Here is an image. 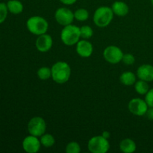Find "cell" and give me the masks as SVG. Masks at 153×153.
Here are the masks:
<instances>
[{
	"instance_id": "obj_2",
	"label": "cell",
	"mask_w": 153,
	"mask_h": 153,
	"mask_svg": "<svg viewBox=\"0 0 153 153\" xmlns=\"http://www.w3.org/2000/svg\"><path fill=\"white\" fill-rule=\"evenodd\" d=\"M26 27L31 34L39 36L46 34L49 28V23L44 18L40 16H34L27 20Z\"/></svg>"
},
{
	"instance_id": "obj_23",
	"label": "cell",
	"mask_w": 153,
	"mask_h": 153,
	"mask_svg": "<svg viewBox=\"0 0 153 153\" xmlns=\"http://www.w3.org/2000/svg\"><path fill=\"white\" fill-rule=\"evenodd\" d=\"M81 152V147L76 142H70L67 145L66 152L67 153H79Z\"/></svg>"
},
{
	"instance_id": "obj_15",
	"label": "cell",
	"mask_w": 153,
	"mask_h": 153,
	"mask_svg": "<svg viewBox=\"0 0 153 153\" xmlns=\"http://www.w3.org/2000/svg\"><path fill=\"white\" fill-rule=\"evenodd\" d=\"M136 143L131 139L126 138L121 140L120 143V149L124 153H132L136 150Z\"/></svg>"
},
{
	"instance_id": "obj_5",
	"label": "cell",
	"mask_w": 153,
	"mask_h": 153,
	"mask_svg": "<svg viewBox=\"0 0 153 153\" xmlns=\"http://www.w3.org/2000/svg\"><path fill=\"white\" fill-rule=\"evenodd\" d=\"M88 149L92 153H105L110 149L108 139L102 136H95L90 139L88 144Z\"/></svg>"
},
{
	"instance_id": "obj_16",
	"label": "cell",
	"mask_w": 153,
	"mask_h": 153,
	"mask_svg": "<svg viewBox=\"0 0 153 153\" xmlns=\"http://www.w3.org/2000/svg\"><path fill=\"white\" fill-rule=\"evenodd\" d=\"M8 11L13 14H19L23 10V4L18 0H9L7 3Z\"/></svg>"
},
{
	"instance_id": "obj_27",
	"label": "cell",
	"mask_w": 153,
	"mask_h": 153,
	"mask_svg": "<svg viewBox=\"0 0 153 153\" xmlns=\"http://www.w3.org/2000/svg\"><path fill=\"white\" fill-rule=\"evenodd\" d=\"M147 119L153 120V107H149V108L147 109L146 114H145Z\"/></svg>"
},
{
	"instance_id": "obj_11",
	"label": "cell",
	"mask_w": 153,
	"mask_h": 153,
	"mask_svg": "<svg viewBox=\"0 0 153 153\" xmlns=\"http://www.w3.org/2000/svg\"><path fill=\"white\" fill-rule=\"evenodd\" d=\"M53 40L52 37L47 34L39 35L36 40V47L37 50L41 52H46L52 48Z\"/></svg>"
},
{
	"instance_id": "obj_14",
	"label": "cell",
	"mask_w": 153,
	"mask_h": 153,
	"mask_svg": "<svg viewBox=\"0 0 153 153\" xmlns=\"http://www.w3.org/2000/svg\"><path fill=\"white\" fill-rule=\"evenodd\" d=\"M112 10L114 13L117 16H125L128 13V6L123 1H117L113 3L111 7Z\"/></svg>"
},
{
	"instance_id": "obj_21",
	"label": "cell",
	"mask_w": 153,
	"mask_h": 153,
	"mask_svg": "<svg viewBox=\"0 0 153 153\" xmlns=\"http://www.w3.org/2000/svg\"><path fill=\"white\" fill-rule=\"evenodd\" d=\"M88 16H89V13L85 8L78 9L74 13L75 19L79 21H81V22L87 20L88 19Z\"/></svg>"
},
{
	"instance_id": "obj_20",
	"label": "cell",
	"mask_w": 153,
	"mask_h": 153,
	"mask_svg": "<svg viewBox=\"0 0 153 153\" xmlns=\"http://www.w3.org/2000/svg\"><path fill=\"white\" fill-rule=\"evenodd\" d=\"M37 76L41 80H46L52 77V69L46 67H40L37 71Z\"/></svg>"
},
{
	"instance_id": "obj_4",
	"label": "cell",
	"mask_w": 153,
	"mask_h": 153,
	"mask_svg": "<svg viewBox=\"0 0 153 153\" xmlns=\"http://www.w3.org/2000/svg\"><path fill=\"white\" fill-rule=\"evenodd\" d=\"M81 37L80 28L75 25H66L61 33V39L67 46H73L77 44Z\"/></svg>"
},
{
	"instance_id": "obj_8",
	"label": "cell",
	"mask_w": 153,
	"mask_h": 153,
	"mask_svg": "<svg viewBox=\"0 0 153 153\" xmlns=\"http://www.w3.org/2000/svg\"><path fill=\"white\" fill-rule=\"evenodd\" d=\"M55 17L57 22L61 25H68L72 24L75 19L74 13L67 7H60L57 9L55 13Z\"/></svg>"
},
{
	"instance_id": "obj_3",
	"label": "cell",
	"mask_w": 153,
	"mask_h": 153,
	"mask_svg": "<svg viewBox=\"0 0 153 153\" xmlns=\"http://www.w3.org/2000/svg\"><path fill=\"white\" fill-rule=\"evenodd\" d=\"M114 12L111 7L102 6L96 10L94 14V22L96 25L100 28L108 26L114 17Z\"/></svg>"
},
{
	"instance_id": "obj_6",
	"label": "cell",
	"mask_w": 153,
	"mask_h": 153,
	"mask_svg": "<svg viewBox=\"0 0 153 153\" xmlns=\"http://www.w3.org/2000/svg\"><path fill=\"white\" fill-rule=\"evenodd\" d=\"M46 124L44 120L40 117H35L30 120L28 123V131L30 134L35 137H41L45 134Z\"/></svg>"
},
{
	"instance_id": "obj_1",
	"label": "cell",
	"mask_w": 153,
	"mask_h": 153,
	"mask_svg": "<svg viewBox=\"0 0 153 153\" xmlns=\"http://www.w3.org/2000/svg\"><path fill=\"white\" fill-rule=\"evenodd\" d=\"M52 78L58 84H64L70 79L71 76V68L64 61L56 62L52 68Z\"/></svg>"
},
{
	"instance_id": "obj_22",
	"label": "cell",
	"mask_w": 153,
	"mask_h": 153,
	"mask_svg": "<svg viewBox=\"0 0 153 153\" xmlns=\"http://www.w3.org/2000/svg\"><path fill=\"white\" fill-rule=\"evenodd\" d=\"M80 34L82 38L89 39L94 34V31L89 25H83L80 28Z\"/></svg>"
},
{
	"instance_id": "obj_10",
	"label": "cell",
	"mask_w": 153,
	"mask_h": 153,
	"mask_svg": "<svg viewBox=\"0 0 153 153\" xmlns=\"http://www.w3.org/2000/svg\"><path fill=\"white\" fill-rule=\"evenodd\" d=\"M40 140H38L37 137L29 135L25 137L22 141V148L26 152L36 153L40 150Z\"/></svg>"
},
{
	"instance_id": "obj_18",
	"label": "cell",
	"mask_w": 153,
	"mask_h": 153,
	"mask_svg": "<svg viewBox=\"0 0 153 153\" xmlns=\"http://www.w3.org/2000/svg\"><path fill=\"white\" fill-rule=\"evenodd\" d=\"M134 89L137 94L140 95H146L149 90V85L147 84V82L140 79L134 83Z\"/></svg>"
},
{
	"instance_id": "obj_30",
	"label": "cell",
	"mask_w": 153,
	"mask_h": 153,
	"mask_svg": "<svg viewBox=\"0 0 153 153\" xmlns=\"http://www.w3.org/2000/svg\"><path fill=\"white\" fill-rule=\"evenodd\" d=\"M151 3H152V6H153V0H151Z\"/></svg>"
},
{
	"instance_id": "obj_28",
	"label": "cell",
	"mask_w": 153,
	"mask_h": 153,
	"mask_svg": "<svg viewBox=\"0 0 153 153\" xmlns=\"http://www.w3.org/2000/svg\"><path fill=\"white\" fill-rule=\"evenodd\" d=\"M77 0H60V1L63 3L64 4H67V5H71V4H74Z\"/></svg>"
},
{
	"instance_id": "obj_26",
	"label": "cell",
	"mask_w": 153,
	"mask_h": 153,
	"mask_svg": "<svg viewBox=\"0 0 153 153\" xmlns=\"http://www.w3.org/2000/svg\"><path fill=\"white\" fill-rule=\"evenodd\" d=\"M145 101L149 107H153V88L149 90L145 97Z\"/></svg>"
},
{
	"instance_id": "obj_9",
	"label": "cell",
	"mask_w": 153,
	"mask_h": 153,
	"mask_svg": "<svg viewBox=\"0 0 153 153\" xmlns=\"http://www.w3.org/2000/svg\"><path fill=\"white\" fill-rule=\"evenodd\" d=\"M128 107L131 114L137 116H143L145 115L149 106L145 100L140 98H134L128 102Z\"/></svg>"
},
{
	"instance_id": "obj_29",
	"label": "cell",
	"mask_w": 153,
	"mask_h": 153,
	"mask_svg": "<svg viewBox=\"0 0 153 153\" xmlns=\"http://www.w3.org/2000/svg\"><path fill=\"white\" fill-rule=\"evenodd\" d=\"M102 136L103 137H105V138L108 139L109 137H110L111 134H110V133L108 132V131H103V133H102Z\"/></svg>"
},
{
	"instance_id": "obj_25",
	"label": "cell",
	"mask_w": 153,
	"mask_h": 153,
	"mask_svg": "<svg viewBox=\"0 0 153 153\" xmlns=\"http://www.w3.org/2000/svg\"><path fill=\"white\" fill-rule=\"evenodd\" d=\"M122 61L126 65H132V64H134V61H135V58L131 54H125L123 56Z\"/></svg>"
},
{
	"instance_id": "obj_13",
	"label": "cell",
	"mask_w": 153,
	"mask_h": 153,
	"mask_svg": "<svg viewBox=\"0 0 153 153\" xmlns=\"http://www.w3.org/2000/svg\"><path fill=\"white\" fill-rule=\"evenodd\" d=\"M137 76L140 79L146 82L153 81V66L150 64H143L137 70Z\"/></svg>"
},
{
	"instance_id": "obj_17",
	"label": "cell",
	"mask_w": 153,
	"mask_h": 153,
	"mask_svg": "<svg viewBox=\"0 0 153 153\" xmlns=\"http://www.w3.org/2000/svg\"><path fill=\"white\" fill-rule=\"evenodd\" d=\"M120 80L123 85L130 86L136 82V76L132 72H125L121 74Z\"/></svg>"
},
{
	"instance_id": "obj_19",
	"label": "cell",
	"mask_w": 153,
	"mask_h": 153,
	"mask_svg": "<svg viewBox=\"0 0 153 153\" xmlns=\"http://www.w3.org/2000/svg\"><path fill=\"white\" fill-rule=\"evenodd\" d=\"M40 143L44 147L49 148L55 144V138L50 134H44L41 136Z\"/></svg>"
},
{
	"instance_id": "obj_12",
	"label": "cell",
	"mask_w": 153,
	"mask_h": 153,
	"mask_svg": "<svg viewBox=\"0 0 153 153\" xmlns=\"http://www.w3.org/2000/svg\"><path fill=\"white\" fill-rule=\"evenodd\" d=\"M94 51L93 45L86 40H79L76 46V52L82 58H88L91 56Z\"/></svg>"
},
{
	"instance_id": "obj_24",
	"label": "cell",
	"mask_w": 153,
	"mask_h": 153,
	"mask_svg": "<svg viewBox=\"0 0 153 153\" xmlns=\"http://www.w3.org/2000/svg\"><path fill=\"white\" fill-rule=\"evenodd\" d=\"M7 4L4 2H0V24L4 22L7 16Z\"/></svg>"
},
{
	"instance_id": "obj_7",
	"label": "cell",
	"mask_w": 153,
	"mask_h": 153,
	"mask_svg": "<svg viewBox=\"0 0 153 153\" xmlns=\"http://www.w3.org/2000/svg\"><path fill=\"white\" fill-rule=\"evenodd\" d=\"M123 55L122 50L116 46H108L103 52V56L105 61L112 64H118L122 61Z\"/></svg>"
}]
</instances>
